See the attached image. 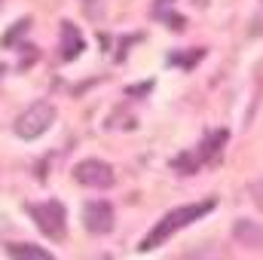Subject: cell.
I'll use <instances>...</instances> for the list:
<instances>
[{
	"mask_svg": "<svg viewBox=\"0 0 263 260\" xmlns=\"http://www.w3.org/2000/svg\"><path fill=\"white\" fill-rule=\"evenodd\" d=\"M73 178H77L83 187H95V190H104V187H114V184H117L114 169H110L107 162H101V159H83V162H77Z\"/></svg>",
	"mask_w": 263,
	"mask_h": 260,
	"instance_id": "277c9868",
	"label": "cell"
},
{
	"mask_svg": "<svg viewBox=\"0 0 263 260\" xmlns=\"http://www.w3.org/2000/svg\"><path fill=\"white\" fill-rule=\"evenodd\" d=\"M251 196H254V205L263 211V178L257 181V184H251Z\"/></svg>",
	"mask_w": 263,
	"mask_h": 260,
	"instance_id": "9c48e42d",
	"label": "cell"
},
{
	"mask_svg": "<svg viewBox=\"0 0 263 260\" xmlns=\"http://www.w3.org/2000/svg\"><path fill=\"white\" fill-rule=\"evenodd\" d=\"M6 254L15 257V260H52L49 251H43V248H37V245H9Z\"/></svg>",
	"mask_w": 263,
	"mask_h": 260,
	"instance_id": "ba28073f",
	"label": "cell"
},
{
	"mask_svg": "<svg viewBox=\"0 0 263 260\" xmlns=\"http://www.w3.org/2000/svg\"><path fill=\"white\" fill-rule=\"evenodd\" d=\"M52 123H55V107H52L49 101H34V104L15 120V135L25 138V141H34V138L46 135Z\"/></svg>",
	"mask_w": 263,
	"mask_h": 260,
	"instance_id": "7a4b0ae2",
	"label": "cell"
},
{
	"mask_svg": "<svg viewBox=\"0 0 263 260\" xmlns=\"http://www.w3.org/2000/svg\"><path fill=\"white\" fill-rule=\"evenodd\" d=\"M236 239L248 248H263V227L251 224V220H236Z\"/></svg>",
	"mask_w": 263,
	"mask_h": 260,
	"instance_id": "52a82bcc",
	"label": "cell"
},
{
	"mask_svg": "<svg viewBox=\"0 0 263 260\" xmlns=\"http://www.w3.org/2000/svg\"><path fill=\"white\" fill-rule=\"evenodd\" d=\"M83 46H86V40H83V34L77 31V25H73V22H65V25H62V59H65V62H73V59L83 52Z\"/></svg>",
	"mask_w": 263,
	"mask_h": 260,
	"instance_id": "8992f818",
	"label": "cell"
},
{
	"mask_svg": "<svg viewBox=\"0 0 263 260\" xmlns=\"http://www.w3.org/2000/svg\"><path fill=\"white\" fill-rule=\"evenodd\" d=\"M28 211H31V217H34V224L40 227L43 236H49V239H65L67 211H65V205H62L59 199H49V202L31 205Z\"/></svg>",
	"mask_w": 263,
	"mask_h": 260,
	"instance_id": "3957f363",
	"label": "cell"
},
{
	"mask_svg": "<svg viewBox=\"0 0 263 260\" xmlns=\"http://www.w3.org/2000/svg\"><path fill=\"white\" fill-rule=\"evenodd\" d=\"M83 224H86V230L95 233V236L110 233V230H114V208H110V202H104V199L86 202V205H83Z\"/></svg>",
	"mask_w": 263,
	"mask_h": 260,
	"instance_id": "5b68a950",
	"label": "cell"
},
{
	"mask_svg": "<svg viewBox=\"0 0 263 260\" xmlns=\"http://www.w3.org/2000/svg\"><path fill=\"white\" fill-rule=\"evenodd\" d=\"M89 3H98V0H89Z\"/></svg>",
	"mask_w": 263,
	"mask_h": 260,
	"instance_id": "8fae6325",
	"label": "cell"
},
{
	"mask_svg": "<svg viewBox=\"0 0 263 260\" xmlns=\"http://www.w3.org/2000/svg\"><path fill=\"white\" fill-rule=\"evenodd\" d=\"M25 31H28V18H25V22H18V25H15V31H12V34H6V37H3V43H12V40H15V37H18V34H25Z\"/></svg>",
	"mask_w": 263,
	"mask_h": 260,
	"instance_id": "30bf717a",
	"label": "cell"
},
{
	"mask_svg": "<svg viewBox=\"0 0 263 260\" xmlns=\"http://www.w3.org/2000/svg\"><path fill=\"white\" fill-rule=\"evenodd\" d=\"M214 205H217V199H205V202H196V205H181V208H175V211H168L144 239H141V251H153V248H159L165 239H172L178 230H184V227H190V224H196L199 217H205L208 211H214Z\"/></svg>",
	"mask_w": 263,
	"mask_h": 260,
	"instance_id": "6da1fadb",
	"label": "cell"
}]
</instances>
